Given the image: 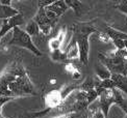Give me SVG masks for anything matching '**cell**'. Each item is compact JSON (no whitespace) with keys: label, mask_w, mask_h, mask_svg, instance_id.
<instances>
[{"label":"cell","mask_w":127,"mask_h":118,"mask_svg":"<svg viewBox=\"0 0 127 118\" xmlns=\"http://www.w3.org/2000/svg\"><path fill=\"white\" fill-rule=\"evenodd\" d=\"M56 118H88L87 111L81 112V113H73V114H68V115H63Z\"/></svg>","instance_id":"44dd1931"},{"label":"cell","mask_w":127,"mask_h":118,"mask_svg":"<svg viewBox=\"0 0 127 118\" xmlns=\"http://www.w3.org/2000/svg\"><path fill=\"white\" fill-rule=\"evenodd\" d=\"M112 42L114 44L116 50H125L126 49L125 40H122V39H113Z\"/></svg>","instance_id":"7402d4cb"},{"label":"cell","mask_w":127,"mask_h":118,"mask_svg":"<svg viewBox=\"0 0 127 118\" xmlns=\"http://www.w3.org/2000/svg\"><path fill=\"white\" fill-rule=\"evenodd\" d=\"M126 98L127 96L124 93L121 92L120 90H118L117 88L106 89L99 95L98 107L101 109L104 117L107 118L110 107L113 105H117L118 107H120V108H122Z\"/></svg>","instance_id":"277c9868"},{"label":"cell","mask_w":127,"mask_h":118,"mask_svg":"<svg viewBox=\"0 0 127 118\" xmlns=\"http://www.w3.org/2000/svg\"><path fill=\"white\" fill-rule=\"evenodd\" d=\"M104 32H106L110 39H122V40H127V33L124 31H121L119 29H116L109 25H104Z\"/></svg>","instance_id":"7c38bea8"},{"label":"cell","mask_w":127,"mask_h":118,"mask_svg":"<svg viewBox=\"0 0 127 118\" xmlns=\"http://www.w3.org/2000/svg\"><path fill=\"white\" fill-rule=\"evenodd\" d=\"M65 69H66V72L71 76L72 79L79 80L81 78V74H80V72H79V69L77 68V66L75 65V64H73L71 62H68L66 64V66H65Z\"/></svg>","instance_id":"2e32d148"},{"label":"cell","mask_w":127,"mask_h":118,"mask_svg":"<svg viewBox=\"0 0 127 118\" xmlns=\"http://www.w3.org/2000/svg\"><path fill=\"white\" fill-rule=\"evenodd\" d=\"M24 30L27 32V33L32 37V36H35V35H38L40 32H41V30H40V27H39V25L36 24V22L32 19V20H30L29 22L26 24V26H25V28H24Z\"/></svg>","instance_id":"9a60e30c"},{"label":"cell","mask_w":127,"mask_h":118,"mask_svg":"<svg viewBox=\"0 0 127 118\" xmlns=\"http://www.w3.org/2000/svg\"><path fill=\"white\" fill-rule=\"evenodd\" d=\"M96 33L98 35V39L101 40L102 42H105V44H106V42H110V41H112V39H110V37L108 36V34L106 33V32H104L103 30L102 31H99V32L97 31Z\"/></svg>","instance_id":"ffe728a7"},{"label":"cell","mask_w":127,"mask_h":118,"mask_svg":"<svg viewBox=\"0 0 127 118\" xmlns=\"http://www.w3.org/2000/svg\"><path fill=\"white\" fill-rule=\"evenodd\" d=\"M65 53L67 55V58L68 60H70V59H75V58H79V49H78V45L76 40L71 37L70 41H69V44L66 48L65 50Z\"/></svg>","instance_id":"4fadbf2b"},{"label":"cell","mask_w":127,"mask_h":118,"mask_svg":"<svg viewBox=\"0 0 127 118\" xmlns=\"http://www.w3.org/2000/svg\"><path fill=\"white\" fill-rule=\"evenodd\" d=\"M19 10L16 9L15 7H13L10 4L4 5L0 3V20H8L12 19L15 16L19 15Z\"/></svg>","instance_id":"8fae6325"},{"label":"cell","mask_w":127,"mask_h":118,"mask_svg":"<svg viewBox=\"0 0 127 118\" xmlns=\"http://www.w3.org/2000/svg\"><path fill=\"white\" fill-rule=\"evenodd\" d=\"M72 36L76 40L79 49V61L88 65L90 55V35L96 33L97 29L91 22L76 23L72 26Z\"/></svg>","instance_id":"7a4b0ae2"},{"label":"cell","mask_w":127,"mask_h":118,"mask_svg":"<svg viewBox=\"0 0 127 118\" xmlns=\"http://www.w3.org/2000/svg\"><path fill=\"white\" fill-rule=\"evenodd\" d=\"M44 8L50 10V12L55 14L59 18H61L62 16L66 13V10L69 7H68V5L66 4L65 0H56V1H53L50 5H48V6H46Z\"/></svg>","instance_id":"9c48e42d"},{"label":"cell","mask_w":127,"mask_h":118,"mask_svg":"<svg viewBox=\"0 0 127 118\" xmlns=\"http://www.w3.org/2000/svg\"><path fill=\"white\" fill-rule=\"evenodd\" d=\"M66 34H67V29H66V27H63L60 30L59 33H57V35H55L54 37H52V39L49 40L48 46H49L51 51L61 50V47L63 46L64 41H65Z\"/></svg>","instance_id":"ba28073f"},{"label":"cell","mask_w":127,"mask_h":118,"mask_svg":"<svg viewBox=\"0 0 127 118\" xmlns=\"http://www.w3.org/2000/svg\"><path fill=\"white\" fill-rule=\"evenodd\" d=\"M3 104L0 101V118H6V117H4L3 115H2V108H3Z\"/></svg>","instance_id":"cb8c5ba5"},{"label":"cell","mask_w":127,"mask_h":118,"mask_svg":"<svg viewBox=\"0 0 127 118\" xmlns=\"http://www.w3.org/2000/svg\"><path fill=\"white\" fill-rule=\"evenodd\" d=\"M115 8H117L120 13L124 14L127 17V0H122V1H119L118 3H116L114 5Z\"/></svg>","instance_id":"d6986e66"},{"label":"cell","mask_w":127,"mask_h":118,"mask_svg":"<svg viewBox=\"0 0 127 118\" xmlns=\"http://www.w3.org/2000/svg\"><path fill=\"white\" fill-rule=\"evenodd\" d=\"M7 46L8 47L9 46H16V47L24 48V49L30 51L36 57L43 56V52H41L38 49V47L34 45L31 36L24 29L20 28V26L15 27L12 30V39L8 40Z\"/></svg>","instance_id":"5b68a950"},{"label":"cell","mask_w":127,"mask_h":118,"mask_svg":"<svg viewBox=\"0 0 127 118\" xmlns=\"http://www.w3.org/2000/svg\"><path fill=\"white\" fill-rule=\"evenodd\" d=\"M112 81L114 83V87L120 90L122 93H124L127 96V77L123 75H112Z\"/></svg>","instance_id":"30bf717a"},{"label":"cell","mask_w":127,"mask_h":118,"mask_svg":"<svg viewBox=\"0 0 127 118\" xmlns=\"http://www.w3.org/2000/svg\"><path fill=\"white\" fill-rule=\"evenodd\" d=\"M33 20L36 22V24L39 25L40 30L43 34L45 35H48L50 34L52 30L54 29L56 23L51 21L48 17L46 16L45 12H44V8H39L38 12H36V15L34 16Z\"/></svg>","instance_id":"8992f818"},{"label":"cell","mask_w":127,"mask_h":118,"mask_svg":"<svg viewBox=\"0 0 127 118\" xmlns=\"http://www.w3.org/2000/svg\"><path fill=\"white\" fill-rule=\"evenodd\" d=\"M50 56H51V59L55 62H61V63H68V58H67V55L65 51H63L62 49L61 50H56V51H51L50 53Z\"/></svg>","instance_id":"e0dca14e"},{"label":"cell","mask_w":127,"mask_h":118,"mask_svg":"<svg viewBox=\"0 0 127 118\" xmlns=\"http://www.w3.org/2000/svg\"><path fill=\"white\" fill-rule=\"evenodd\" d=\"M23 22H24V17L21 13L17 16H15V17H13L12 19L3 20L1 27H0V40L2 39V37L6 34L8 31L13 30L15 27H18V26L22 25Z\"/></svg>","instance_id":"52a82bcc"},{"label":"cell","mask_w":127,"mask_h":118,"mask_svg":"<svg viewBox=\"0 0 127 118\" xmlns=\"http://www.w3.org/2000/svg\"><path fill=\"white\" fill-rule=\"evenodd\" d=\"M100 62L106 66L112 74L127 77V50H114L108 53L98 54Z\"/></svg>","instance_id":"3957f363"},{"label":"cell","mask_w":127,"mask_h":118,"mask_svg":"<svg viewBox=\"0 0 127 118\" xmlns=\"http://www.w3.org/2000/svg\"><path fill=\"white\" fill-rule=\"evenodd\" d=\"M53 1H48V0H46V1H38V6L39 8H44L46 6H48L50 5Z\"/></svg>","instance_id":"603a6c76"},{"label":"cell","mask_w":127,"mask_h":118,"mask_svg":"<svg viewBox=\"0 0 127 118\" xmlns=\"http://www.w3.org/2000/svg\"><path fill=\"white\" fill-rule=\"evenodd\" d=\"M125 46H126V50H127V40H125Z\"/></svg>","instance_id":"d4e9b609"},{"label":"cell","mask_w":127,"mask_h":118,"mask_svg":"<svg viewBox=\"0 0 127 118\" xmlns=\"http://www.w3.org/2000/svg\"><path fill=\"white\" fill-rule=\"evenodd\" d=\"M65 2L68 5L69 8H72L74 10L76 16L80 15V12L82 9V3L79 0H65Z\"/></svg>","instance_id":"ac0fdd59"},{"label":"cell","mask_w":127,"mask_h":118,"mask_svg":"<svg viewBox=\"0 0 127 118\" xmlns=\"http://www.w3.org/2000/svg\"><path fill=\"white\" fill-rule=\"evenodd\" d=\"M38 94L39 91L20 58L12 60L0 73V101L3 105L19 98Z\"/></svg>","instance_id":"6da1fadb"},{"label":"cell","mask_w":127,"mask_h":118,"mask_svg":"<svg viewBox=\"0 0 127 118\" xmlns=\"http://www.w3.org/2000/svg\"><path fill=\"white\" fill-rule=\"evenodd\" d=\"M95 73H96V77L100 80L110 79L112 78V75H113L109 72V69L101 62L96 63V65H95Z\"/></svg>","instance_id":"5bb4252c"}]
</instances>
